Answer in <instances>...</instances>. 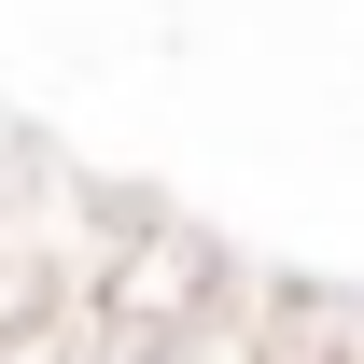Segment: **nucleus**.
I'll return each instance as SVG.
<instances>
[{
	"mask_svg": "<svg viewBox=\"0 0 364 364\" xmlns=\"http://www.w3.org/2000/svg\"><path fill=\"white\" fill-rule=\"evenodd\" d=\"M98 364H154V350H98Z\"/></svg>",
	"mask_w": 364,
	"mask_h": 364,
	"instance_id": "f257e3e1",
	"label": "nucleus"
}]
</instances>
